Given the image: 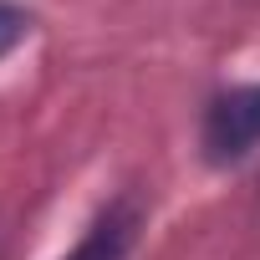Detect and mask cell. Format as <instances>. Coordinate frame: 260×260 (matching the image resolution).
<instances>
[{"mask_svg":"<svg viewBox=\"0 0 260 260\" xmlns=\"http://www.w3.org/2000/svg\"><path fill=\"white\" fill-rule=\"evenodd\" d=\"M199 148H204V164L214 169H235L260 153V82L224 87L204 102Z\"/></svg>","mask_w":260,"mask_h":260,"instance_id":"obj_1","label":"cell"},{"mask_svg":"<svg viewBox=\"0 0 260 260\" xmlns=\"http://www.w3.org/2000/svg\"><path fill=\"white\" fill-rule=\"evenodd\" d=\"M26 36H31V16L21 6H11V0H0V61H6Z\"/></svg>","mask_w":260,"mask_h":260,"instance_id":"obj_3","label":"cell"},{"mask_svg":"<svg viewBox=\"0 0 260 260\" xmlns=\"http://www.w3.org/2000/svg\"><path fill=\"white\" fill-rule=\"evenodd\" d=\"M138 230H143L138 194H112L92 214V224L82 230V240L72 245V255H61V260H127L133 245H138Z\"/></svg>","mask_w":260,"mask_h":260,"instance_id":"obj_2","label":"cell"}]
</instances>
